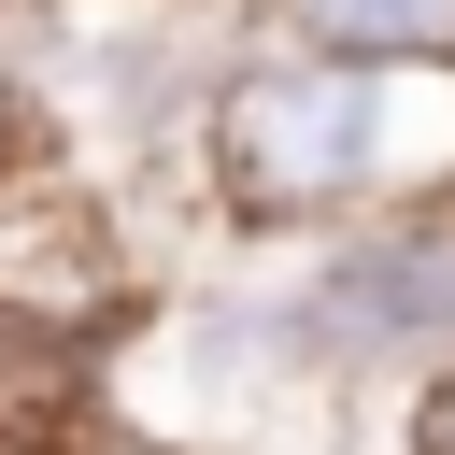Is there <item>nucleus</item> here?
I'll use <instances>...</instances> for the list:
<instances>
[{"mask_svg": "<svg viewBox=\"0 0 455 455\" xmlns=\"http://www.w3.org/2000/svg\"><path fill=\"white\" fill-rule=\"evenodd\" d=\"M228 185L256 213H327L384 185V85L370 71H256L228 100Z\"/></svg>", "mask_w": 455, "mask_h": 455, "instance_id": "f257e3e1", "label": "nucleus"}, {"mask_svg": "<svg viewBox=\"0 0 455 455\" xmlns=\"http://www.w3.org/2000/svg\"><path fill=\"white\" fill-rule=\"evenodd\" d=\"M313 327L327 341H427V327H455V242H370V256H341L327 299H313Z\"/></svg>", "mask_w": 455, "mask_h": 455, "instance_id": "f03ea898", "label": "nucleus"}, {"mask_svg": "<svg viewBox=\"0 0 455 455\" xmlns=\"http://www.w3.org/2000/svg\"><path fill=\"white\" fill-rule=\"evenodd\" d=\"M313 43H455V0H299Z\"/></svg>", "mask_w": 455, "mask_h": 455, "instance_id": "7ed1b4c3", "label": "nucleus"}]
</instances>
